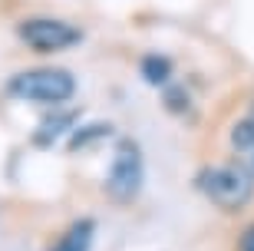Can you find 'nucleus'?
Masks as SVG:
<instances>
[{
    "label": "nucleus",
    "instance_id": "nucleus-1",
    "mask_svg": "<svg viewBox=\"0 0 254 251\" xmlns=\"http://www.w3.org/2000/svg\"><path fill=\"white\" fill-rule=\"evenodd\" d=\"M10 99L37 102V106H60L76 96V76L60 66H33L23 73H13L3 83Z\"/></svg>",
    "mask_w": 254,
    "mask_h": 251
},
{
    "label": "nucleus",
    "instance_id": "nucleus-11",
    "mask_svg": "<svg viewBox=\"0 0 254 251\" xmlns=\"http://www.w3.org/2000/svg\"><path fill=\"white\" fill-rule=\"evenodd\" d=\"M241 251H254V228L245 232V238H241Z\"/></svg>",
    "mask_w": 254,
    "mask_h": 251
},
{
    "label": "nucleus",
    "instance_id": "nucleus-3",
    "mask_svg": "<svg viewBox=\"0 0 254 251\" xmlns=\"http://www.w3.org/2000/svg\"><path fill=\"white\" fill-rule=\"evenodd\" d=\"M17 37L33 53H63V50L83 43V30L60 17H30L17 27Z\"/></svg>",
    "mask_w": 254,
    "mask_h": 251
},
{
    "label": "nucleus",
    "instance_id": "nucleus-12",
    "mask_svg": "<svg viewBox=\"0 0 254 251\" xmlns=\"http://www.w3.org/2000/svg\"><path fill=\"white\" fill-rule=\"evenodd\" d=\"M245 168H248V172L254 175V156H251V159H245Z\"/></svg>",
    "mask_w": 254,
    "mask_h": 251
},
{
    "label": "nucleus",
    "instance_id": "nucleus-13",
    "mask_svg": "<svg viewBox=\"0 0 254 251\" xmlns=\"http://www.w3.org/2000/svg\"><path fill=\"white\" fill-rule=\"evenodd\" d=\"M251 119H254V102H251Z\"/></svg>",
    "mask_w": 254,
    "mask_h": 251
},
{
    "label": "nucleus",
    "instance_id": "nucleus-9",
    "mask_svg": "<svg viewBox=\"0 0 254 251\" xmlns=\"http://www.w3.org/2000/svg\"><path fill=\"white\" fill-rule=\"evenodd\" d=\"M106 136H113V126L109 122H96V126H83V129H76L73 132V139H69V149L73 152H79V149H86L89 142H99V139H106Z\"/></svg>",
    "mask_w": 254,
    "mask_h": 251
},
{
    "label": "nucleus",
    "instance_id": "nucleus-7",
    "mask_svg": "<svg viewBox=\"0 0 254 251\" xmlns=\"http://www.w3.org/2000/svg\"><path fill=\"white\" fill-rule=\"evenodd\" d=\"M139 76L145 80V83H152V86H165V83L172 80V60H169V56H162V53L142 56Z\"/></svg>",
    "mask_w": 254,
    "mask_h": 251
},
{
    "label": "nucleus",
    "instance_id": "nucleus-10",
    "mask_svg": "<svg viewBox=\"0 0 254 251\" xmlns=\"http://www.w3.org/2000/svg\"><path fill=\"white\" fill-rule=\"evenodd\" d=\"M162 102H165V109H169V112H185V109H189V93H185L182 86H165Z\"/></svg>",
    "mask_w": 254,
    "mask_h": 251
},
{
    "label": "nucleus",
    "instance_id": "nucleus-4",
    "mask_svg": "<svg viewBox=\"0 0 254 251\" xmlns=\"http://www.w3.org/2000/svg\"><path fill=\"white\" fill-rule=\"evenodd\" d=\"M142 178H145V159L142 149L132 139H123L113 152V162H109V175H106V192L113 202H132L142 188Z\"/></svg>",
    "mask_w": 254,
    "mask_h": 251
},
{
    "label": "nucleus",
    "instance_id": "nucleus-5",
    "mask_svg": "<svg viewBox=\"0 0 254 251\" xmlns=\"http://www.w3.org/2000/svg\"><path fill=\"white\" fill-rule=\"evenodd\" d=\"M73 126H76V112H50L47 119H40V126L33 129L30 139H33V146L50 149V146H57Z\"/></svg>",
    "mask_w": 254,
    "mask_h": 251
},
{
    "label": "nucleus",
    "instance_id": "nucleus-8",
    "mask_svg": "<svg viewBox=\"0 0 254 251\" xmlns=\"http://www.w3.org/2000/svg\"><path fill=\"white\" fill-rule=\"evenodd\" d=\"M231 149H235L241 159L254 156V119L251 116L241 119V122H235V129H231Z\"/></svg>",
    "mask_w": 254,
    "mask_h": 251
},
{
    "label": "nucleus",
    "instance_id": "nucleus-2",
    "mask_svg": "<svg viewBox=\"0 0 254 251\" xmlns=\"http://www.w3.org/2000/svg\"><path fill=\"white\" fill-rule=\"evenodd\" d=\"M195 188L208 198L211 205L225 212H241L254 198V175L245 166L221 162V166H205L195 175Z\"/></svg>",
    "mask_w": 254,
    "mask_h": 251
},
{
    "label": "nucleus",
    "instance_id": "nucleus-6",
    "mask_svg": "<svg viewBox=\"0 0 254 251\" xmlns=\"http://www.w3.org/2000/svg\"><path fill=\"white\" fill-rule=\"evenodd\" d=\"M93 242H96V222L93 218H79L60 235V242L50 251H93Z\"/></svg>",
    "mask_w": 254,
    "mask_h": 251
}]
</instances>
